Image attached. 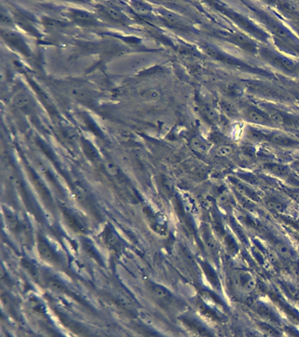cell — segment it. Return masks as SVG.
<instances>
[{"mask_svg": "<svg viewBox=\"0 0 299 337\" xmlns=\"http://www.w3.org/2000/svg\"><path fill=\"white\" fill-rule=\"evenodd\" d=\"M105 170L107 171L110 176H113V177H115L117 175H119L120 173V170L119 168L116 165V163L111 161V160H107L105 163Z\"/></svg>", "mask_w": 299, "mask_h": 337, "instance_id": "cell-29", "label": "cell"}, {"mask_svg": "<svg viewBox=\"0 0 299 337\" xmlns=\"http://www.w3.org/2000/svg\"><path fill=\"white\" fill-rule=\"evenodd\" d=\"M73 20L82 24H91L95 21V17L92 13L81 10H75L71 13Z\"/></svg>", "mask_w": 299, "mask_h": 337, "instance_id": "cell-19", "label": "cell"}, {"mask_svg": "<svg viewBox=\"0 0 299 337\" xmlns=\"http://www.w3.org/2000/svg\"><path fill=\"white\" fill-rule=\"evenodd\" d=\"M242 5L268 34L272 46L289 56L299 58V38L272 8L251 1H243Z\"/></svg>", "mask_w": 299, "mask_h": 337, "instance_id": "cell-1", "label": "cell"}, {"mask_svg": "<svg viewBox=\"0 0 299 337\" xmlns=\"http://www.w3.org/2000/svg\"><path fill=\"white\" fill-rule=\"evenodd\" d=\"M212 4L216 12L225 16L227 20H231L236 27H239L241 33L249 35V37L260 44L271 45V41L268 34L249 14H244L225 3L213 2Z\"/></svg>", "mask_w": 299, "mask_h": 337, "instance_id": "cell-2", "label": "cell"}, {"mask_svg": "<svg viewBox=\"0 0 299 337\" xmlns=\"http://www.w3.org/2000/svg\"><path fill=\"white\" fill-rule=\"evenodd\" d=\"M2 36L9 45H11L17 50L20 51V53L26 54V55L29 54L28 48L26 45V43L18 34H16L14 32L10 31L9 29H5V30L2 31Z\"/></svg>", "mask_w": 299, "mask_h": 337, "instance_id": "cell-11", "label": "cell"}, {"mask_svg": "<svg viewBox=\"0 0 299 337\" xmlns=\"http://www.w3.org/2000/svg\"><path fill=\"white\" fill-rule=\"evenodd\" d=\"M4 221L9 229H14L18 226V220L15 215H13L12 213H9V212L4 213Z\"/></svg>", "mask_w": 299, "mask_h": 337, "instance_id": "cell-30", "label": "cell"}, {"mask_svg": "<svg viewBox=\"0 0 299 337\" xmlns=\"http://www.w3.org/2000/svg\"><path fill=\"white\" fill-rule=\"evenodd\" d=\"M220 107H221L222 111L225 113L228 117L231 118H235V119H241V109L239 110L237 106L233 104L232 102L229 100L220 101Z\"/></svg>", "mask_w": 299, "mask_h": 337, "instance_id": "cell-16", "label": "cell"}, {"mask_svg": "<svg viewBox=\"0 0 299 337\" xmlns=\"http://www.w3.org/2000/svg\"><path fill=\"white\" fill-rule=\"evenodd\" d=\"M29 104H30V98L27 96V93H18L15 97H13V105L18 108H27Z\"/></svg>", "mask_w": 299, "mask_h": 337, "instance_id": "cell-24", "label": "cell"}, {"mask_svg": "<svg viewBox=\"0 0 299 337\" xmlns=\"http://www.w3.org/2000/svg\"><path fill=\"white\" fill-rule=\"evenodd\" d=\"M241 120L257 128L278 129L271 117L260 105H248L242 107Z\"/></svg>", "mask_w": 299, "mask_h": 337, "instance_id": "cell-5", "label": "cell"}, {"mask_svg": "<svg viewBox=\"0 0 299 337\" xmlns=\"http://www.w3.org/2000/svg\"><path fill=\"white\" fill-rule=\"evenodd\" d=\"M138 316L140 318V321L144 322L146 325L152 327V328H156L157 322H156V319L150 314L148 311L145 310L144 308L138 309Z\"/></svg>", "mask_w": 299, "mask_h": 337, "instance_id": "cell-23", "label": "cell"}, {"mask_svg": "<svg viewBox=\"0 0 299 337\" xmlns=\"http://www.w3.org/2000/svg\"><path fill=\"white\" fill-rule=\"evenodd\" d=\"M299 39V6L289 2H276L272 8Z\"/></svg>", "mask_w": 299, "mask_h": 337, "instance_id": "cell-6", "label": "cell"}, {"mask_svg": "<svg viewBox=\"0 0 299 337\" xmlns=\"http://www.w3.org/2000/svg\"><path fill=\"white\" fill-rule=\"evenodd\" d=\"M132 4V8L137 13L141 14V15H147L148 13L151 12V9L148 6V4H145L144 2H138V1H134L131 3Z\"/></svg>", "mask_w": 299, "mask_h": 337, "instance_id": "cell-28", "label": "cell"}, {"mask_svg": "<svg viewBox=\"0 0 299 337\" xmlns=\"http://www.w3.org/2000/svg\"><path fill=\"white\" fill-rule=\"evenodd\" d=\"M140 97L142 100L148 103H154L162 98V93L159 90L156 88H148L140 91Z\"/></svg>", "mask_w": 299, "mask_h": 337, "instance_id": "cell-17", "label": "cell"}, {"mask_svg": "<svg viewBox=\"0 0 299 337\" xmlns=\"http://www.w3.org/2000/svg\"><path fill=\"white\" fill-rule=\"evenodd\" d=\"M260 106L268 112V115L271 117L272 120L280 130H282L284 128H299V118L293 116L292 114H289L288 112H284L280 109L276 108L275 106L271 105L262 104L260 105Z\"/></svg>", "mask_w": 299, "mask_h": 337, "instance_id": "cell-9", "label": "cell"}, {"mask_svg": "<svg viewBox=\"0 0 299 337\" xmlns=\"http://www.w3.org/2000/svg\"><path fill=\"white\" fill-rule=\"evenodd\" d=\"M200 112L202 113L203 117L207 120L210 124H219L220 121V114L213 105L208 103H203L200 105Z\"/></svg>", "mask_w": 299, "mask_h": 337, "instance_id": "cell-13", "label": "cell"}, {"mask_svg": "<svg viewBox=\"0 0 299 337\" xmlns=\"http://www.w3.org/2000/svg\"><path fill=\"white\" fill-rule=\"evenodd\" d=\"M24 267L27 269V271L29 272L30 275L33 276L34 278H36L37 275H38V272L36 271L35 266L33 264L28 263V262H26V264H24Z\"/></svg>", "mask_w": 299, "mask_h": 337, "instance_id": "cell-34", "label": "cell"}, {"mask_svg": "<svg viewBox=\"0 0 299 337\" xmlns=\"http://www.w3.org/2000/svg\"><path fill=\"white\" fill-rule=\"evenodd\" d=\"M214 155L217 158H228L231 157L235 152V147L231 144L223 143L217 144L216 147L213 148Z\"/></svg>", "mask_w": 299, "mask_h": 337, "instance_id": "cell-15", "label": "cell"}, {"mask_svg": "<svg viewBox=\"0 0 299 337\" xmlns=\"http://www.w3.org/2000/svg\"><path fill=\"white\" fill-rule=\"evenodd\" d=\"M102 13L106 16L109 20L114 22H124L126 21L125 16L121 13L116 8L112 6H104L102 8Z\"/></svg>", "mask_w": 299, "mask_h": 337, "instance_id": "cell-20", "label": "cell"}, {"mask_svg": "<svg viewBox=\"0 0 299 337\" xmlns=\"http://www.w3.org/2000/svg\"><path fill=\"white\" fill-rule=\"evenodd\" d=\"M48 286L50 287V289L54 290V291H57V292H63L64 291V287L56 280H50L49 283H48Z\"/></svg>", "mask_w": 299, "mask_h": 337, "instance_id": "cell-32", "label": "cell"}, {"mask_svg": "<svg viewBox=\"0 0 299 337\" xmlns=\"http://www.w3.org/2000/svg\"><path fill=\"white\" fill-rule=\"evenodd\" d=\"M221 35L225 42L233 44V46L241 48V50L248 52L250 54L255 55L258 54L260 43L249 37V35H245L241 32L225 33L222 34Z\"/></svg>", "mask_w": 299, "mask_h": 337, "instance_id": "cell-8", "label": "cell"}, {"mask_svg": "<svg viewBox=\"0 0 299 337\" xmlns=\"http://www.w3.org/2000/svg\"><path fill=\"white\" fill-rule=\"evenodd\" d=\"M190 147L200 155H208L213 150V144L201 135L195 136L190 140Z\"/></svg>", "mask_w": 299, "mask_h": 337, "instance_id": "cell-12", "label": "cell"}, {"mask_svg": "<svg viewBox=\"0 0 299 337\" xmlns=\"http://www.w3.org/2000/svg\"><path fill=\"white\" fill-rule=\"evenodd\" d=\"M149 289L152 294L161 300L169 299L171 297V292L168 291L165 287H162L157 284H152Z\"/></svg>", "mask_w": 299, "mask_h": 337, "instance_id": "cell-22", "label": "cell"}, {"mask_svg": "<svg viewBox=\"0 0 299 337\" xmlns=\"http://www.w3.org/2000/svg\"><path fill=\"white\" fill-rule=\"evenodd\" d=\"M231 284L237 294L249 296L256 288V279L246 271H234L231 277Z\"/></svg>", "mask_w": 299, "mask_h": 337, "instance_id": "cell-7", "label": "cell"}, {"mask_svg": "<svg viewBox=\"0 0 299 337\" xmlns=\"http://www.w3.org/2000/svg\"><path fill=\"white\" fill-rule=\"evenodd\" d=\"M84 148L85 150L86 155L89 156V158L92 159V160L98 158V154H97V150L88 142H85L84 143Z\"/></svg>", "mask_w": 299, "mask_h": 337, "instance_id": "cell-31", "label": "cell"}, {"mask_svg": "<svg viewBox=\"0 0 299 337\" xmlns=\"http://www.w3.org/2000/svg\"><path fill=\"white\" fill-rule=\"evenodd\" d=\"M37 249H38L40 256L44 261H46L47 263H50V264L56 263V261H57L56 260V255L54 254L53 249L51 248L50 246L47 244L45 241L43 240V239H39L38 240Z\"/></svg>", "mask_w": 299, "mask_h": 337, "instance_id": "cell-14", "label": "cell"}, {"mask_svg": "<svg viewBox=\"0 0 299 337\" xmlns=\"http://www.w3.org/2000/svg\"><path fill=\"white\" fill-rule=\"evenodd\" d=\"M275 248L277 254L284 259H294L295 253L293 251L292 247H290L289 245L284 243L283 241H277L275 245Z\"/></svg>", "mask_w": 299, "mask_h": 337, "instance_id": "cell-18", "label": "cell"}, {"mask_svg": "<svg viewBox=\"0 0 299 337\" xmlns=\"http://www.w3.org/2000/svg\"><path fill=\"white\" fill-rule=\"evenodd\" d=\"M264 169L268 173L274 175L286 182L297 183L295 177L292 175V171L290 170V168L285 165L278 163H268L265 165Z\"/></svg>", "mask_w": 299, "mask_h": 337, "instance_id": "cell-10", "label": "cell"}, {"mask_svg": "<svg viewBox=\"0 0 299 337\" xmlns=\"http://www.w3.org/2000/svg\"><path fill=\"white\" fill-rule=\"evenodd\" d=\"M70 93L73 97H77L80 100H90V94L85 89H82L80 87H74L70 88Z\"/></svg>", "mask_w": 299, "mask_h": 337, "instance_id": "cell-26", "label": "cell"}, {"mask_svg": "<svg viewBox=\"0 0 299 337\" xmlns=\"http://www.w3.org/2000/svg\"><path fill=\"white\" fill-rule=\"evenodd\" d=\"M245 139L252 144H266L285 148L299 147V141L280 129L257 128L249 125L243 131Z\"/></svg>", "mask_w": 299, "mask_h": 337, "instance_id": "cell-4", "label": "cell"}, {"mask_svg": "<svg viewBox=\"0 0 299 337\" xmlns=\"http://www.w3.org/2000/svg\"><path fill=\"white\" fill-rule=\"evenodd\" d=\"M259 327L260 330L268 337H277L279 336V332L275 326L268 324L267 322H260Z\"/></svg>", "mask_w": 299, "mask_h": 337, "instance_id": "cell-27", "label": "cell"}, {"mask_svg": "<svg viewBox=\"0 0 299 337\" xmlns=\"http://www.w3.org/2000/svg\"><path fill=\"white\" fill-rule=\"evenodd\" d=\"M273 70L299 81V59L289 56L271 45L260 44L257 54Z\"/></svg>", "mask_w": 299, "mask_h": 337, "instance_id": "cell-3", "label": "cell"}, {"mask_svg": "<svg viewBox=\"0 0 299 337\" xmlns=\"http://www.w3.org/2000/svg\"><path fill=\"white\" fill-rule=\"evenodd\" d=\"M265 205L268 206L269 209L274 210L276 212H282L285 209V204L282 199L277 198L276 196H268L265 199Z\"/></svg>", "mask_w": 299, "mask_h": 337, "instance_id": "cell-21", "label": "cell"}, {"mask_svg": "<svg viewBox=\"0 0 299 337\" xmlns=\"http://www.w3.org/2000/svg\"><path fill=\"white\" fill-rule=\"evenodd\" d=\"M1 24L3 27H12L14 26V21L11 19V17L5 15L4 13L1 14Z\"/></svg>", "mask_w": 299, "mask_h": 337, "instance_id": "cell-33", "label": "cell"}, {"mask_svg": "<svg viewBox=\"0 0 299 337\" xmlns=\"http://www.w3.org/2000/svg\"><path fill=\"white\" fill-rule=\"evenodd\" d=\"M43 26L45 28H47L49 31H56L64 27V24L57 20L50 19V18H45L43 20Z\"/></svg>", "mask_w": 299, "mask_h": 337, "instance_id": "cell-25", "label": "cell"}]
</instances>
